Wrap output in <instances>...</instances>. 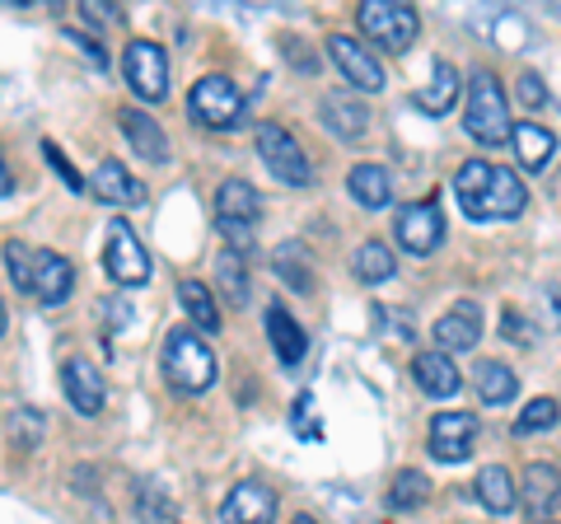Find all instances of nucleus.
Segmentation results:
<instances>
[{"label":"nucleus","mask_w":561,"mask_h":524,"mask_svg":"<svg viewBox=\"0 0 561 524\" xmlns=\"http://www.w3.org/2000/svg\"><path fill=\"white\" fill-rule=\"evenodd\" d=\"M454 197H459L468 220H515L529 206V187L515 169H491L482 160H468L454 173Z\"/></svg>","instance_id":"obj_1"},{"label":"nucleus","mask_w":561,"mask_h":524,"mask_svg":"<svg viewBox=\"0 0 561 524\" xmlns=\"http://www.w3.org/2000/svg\"><path fill=\"white\" fill-rule=\"evenodd\" d=\"M164 379L179 394H206L216 384V352L197 328H169L164 333Z\"/></svg>","instance_id":"obj_2"},{"label":"nucleus","mask_w":561,"mask_h":524,"mask_svg":"<svg viewBox=\"0 0 561 524\" xmlns=\"http://www.w3.org/2000/svg\"><path fill=\"white\" fill-rule=\"evenodd\" d=\"M463 127L472 141H482V146H501L505 136H511V103H505V90H501V80L491 76V71H478L468 84V113H463Z\"/></svg>","instance_id":"obj_3"},{"label":"nucleus","mask_w":561,"mask_h":524,"mask_svg":"<svg viewBox=\"0 0 561 524\" xmlns=\"http://www.w3.org/2000/svg\"><path fill=\"white\" fill-rule=\"evenodd\" d=\"M360 29H365V38H375L383 52H408L416 43V33H421V20H416V10L412 5H402V0H365L360 5Z\"/></svg>","instance_id":"obj_4"},{"label":"nucleus","mask_w":561,"mask_h":524,"mask_svg":"<svg viewBox=\"0 0 561 524\" xmlns=\"http://www.w3.org/2000/svg\"><path fill=\"white\" fill-rule=\"evenodd\" d=\"M257 155H262V164L272 169L276 183H286V187H309L313 183V164H309L305 146L295 141L280 122H262L257 127Z\"/></svg>","instance_id":"obj_5"},{"label":"nucleus","mask_w":561,"mask_h":524,"mask_svg":"<svg viewBox=\"0 0 561 524\" xmlns=\"http://www.w3.org/2000/svg\"><path fill=\"white\" fill-rule=\"evenodd\" d=\"M187 109H192V117H197L202 127L230 132V127H239V117H243V94H239V84L230 76L216 71V76H202L197 84H192Z\"/></svg>","instance_id":"obj_6"},{"label":"nucleus","mask_w":561,"mask_h":524,"mask_svg":"<svg viewBox=\"0 0 561 524\" xmlns=\"http://www.w3.org/2000/svg\"><path fill=\"white\" fill-rule=\"evenodd\" d=\"M122 76H127L136 99H146V103L169 99V57H164L160 43L131 38L127 43V57H122Z\"/></svg>","instance_id":"obj_7"},{"label":"nucleus","mask_w":561,"mask_h":524,"mask_svg":"<svg viewBox=\"0 0 561 524\" xmlns=\"http://www.w3.org/2000/svg\"><path fill=\"white\" fill-rule=\"evenodd\" d=\"M103 272H108L117 286H146L150 282V253L122 216L108 225V239H103Z\"/></svg>","instance_id":"obj_8"},{"label":"nucleus","mask_w":561,"mask_h":524,"mask_svg":"<svg viewBox=\"0 0 561 524\" xmlns=\"http://www.w3.org/2000/svg\"><path fill=\"white\" fill-rule=\"evenodd\" d=\"M393 235H398V243H402L408 253L426 258V253H435V249L445 243V212L435 206V197H431V202L402 206L398 220H393Z\"/></svg>","instance_id":"obj_9"},{"label":"nucleus","mask_w":561,"mask_h":524,"mask_svg":"<svg viewBox=\"0 0 561 524\" xmlns=\"http://www.w3.org/2000/svg\"><path fill=\"white\" fill-rule=\"evenodd\" d=\"M328 52H332V61H337V71L351 80V90H360V94H379L383 90V66L356 38H346V33H332Z\"/></svg>","instance_id":"obj_10"},{"label":"nucleus","mask_w":561,"mask_h":524,"mask_svg":"<svg viewBox=\"0 0 561 524\" xmlns=\"http://www.w3.org/2000/svg\"><path fill=\"white\" fill-rule=\"evenodd\" d=\"M61 389H66L70 408H76L80 417H99L103 403H108L103 375L94 371V361H84V356H70V361L61 365Z\"/></svg>","instance_id":"obj_11"},{"label":"nucleus","mask_w":561,"mask_h":524,"mask_svg":"<svg viewBox=\"0 0 561 524\" xmlns=\"http://www.w3.org/2000/svg\"><path fill=\"white\" fill-rule=\"evenodd\" d=\"M472 435H478V417L472 412H440L431 422V454L440 464H463L472 449Z\"/></svg>","instance_id":"obj_12"},{"label":"nucleus","mask_w":561,"mask_h":524,"mask_svg":"<svg viewBox=\"0 0 561 524\" xmlns=\"http://www.w3.org/2000/svg\"><path fill=\"white\" fill-rule=\"evenodd\" d=\"M482 338V309L472 300H459L449 314H440L435 319V352H472Z\"/></svg>","instance_id":"obj_13"},{"label":"nucleus","mask_w":561,"mask_h":524,"mask_svg":"<svg viewBox=\"0 0 561 524\" xmlns=\"http://www.w3.org/2000/svg\"><path fill=\"white\" fill-rule=\"evenodd\" d=\"M225 524H272L276 520V492L262 482H239L220 505Z\"/></svg>","instance_id":"obj_14"},{"label":"nucleus","mask_w":561,"mask_h":524,"mask_svg":"<svg viewBox=\"0 0 561 524\" xmlns=\"http://www.w3.org/2000/svg\"><path fill=\"white\" fill-rule=\"evenodd\" d=\"M117 127L131 141V155H140V160H150V164H164L169 160V136H164V127L146 109H122L117 113Z\"/></svg>","instance_id":"obj_15"},{"label":"nucleus","mask_w":561,"mask_h":524,"mask_svg":"<svg viewBox=\"0 0 561 524\" xmlns=\"http://www.w3.org/2000/svg\"><path fill=\"white\" fill-rule=\"evenodd\" d=\"M70 291H76V267L61 253H33V295L43 305H66Z\"/></svg>","instance_id":"obj_16"},{"label":"nucleus","mask_w":561,"mask_h":524,"mask_svg":"<svg viewBox=\"0 0 561 524\" xmlns=\"http://www.w3.org/2000/svg\"><path fill=\"white\" fill-rule=\"evenodd\" d=\"M561 501V474H557V464H529L524 468V482H519V505L538 520H548V511Z\"/></svg>","instance_id":"obj_17"},{"label":"nucleus","mask_w":561,"mask_h":524,"mask_svg":"<svg viewBox=\"0 0 561 524\" xmlns=\"http://www.w3.org/2000/svg\"><path fill=\"white\" fill-rule=\"evenodd\" d=\"M412 375L421 384V394H431V398H454L463 389L459 365H454V356H445V352H421L412 361Z\"/></svg>","instance_id":"obj_18"},{"label":"nucleus","mask_w":561,"mask_h":524,"mask_svg":"<svg viewBox=\"0 0 561 524\" xmlns=\"http://www.w3.org/2000/svg\"><path fill=\"white\" fill-rule=\"evenodd\" d=\"M511 146H515V160L524 169L542 173L552 164V155H557V136L542 127V122H515V127H511Z\"/></svg>","instance_id":"obj_19"},{"label":"nucleus","mask_w":561,"mask_h":524,"mask_svg":"<svg viewBox=\"0 0 561 524\" xmlns=\"http://www.w3.org/2000/svg\"><path fill=\"white\" fill-rule=\"evenodd\" d=\"M90 187H94L99 202H113V206H140V202H146V187L131 179L122 160H103V164L94 169V183H90Z\"/></svg>","instance_id":"obj_20"},{"label":"nucleus","mask_w":561,"mask_h":524,"mask_svg":"<svg viewBox=\"0 0 561 524\" xmlns=\"http://www.w3.org/2000/svg\"><path fill=\"white\" fill-rule=\"evenodd\" d=\"M262 216V197L253 183L243 179H225L216 192V220H230V225H257Z\"/></svg>","instance_id":"obj_21"},{"label":"nucleus","mask_w":561,"mask_h":524,"mask_svg":"<svg viewBox=\"0 0 561 524\" xmlns=\"http://www.w3.org/2000/svg\"><path fill=\"white\" fill-rule=\"evenodd\" d=\"M346 192L365 212H383V206L393 202V179H389V169H379V164H356L346 173Z\"/></svg>","instance_id":"obj_22"},{"label":"nucleus","mask_w":561,"mask_h":524,"mask_svg":"<svg viewBox=\"0 0 561 524\" xmlns=\"http://www.w3.org/2000/svg\"><path fill=\"white\" fill-rule=\"evenodd\" d=\"M323 122L332 136H342V141H356L370 127V109L356 103V94H328L323 99Z\"/></svg>","instance_id":"obj_23"},{"label":"nucleus","mask_w":561,"mask_h":524,"mask_svg":"<svg viewBox=\"0 0 561 524\" xmlns=\"http://www.w3.org/2000/svg\"><path fill=\"white\" fill-rule=\"evenodd\" d=\"M478 501L486 505L491 515H511L515 505H519V482H515L511 468L486 464L482 474H478Z\"/></svg>","instance_id":"obj_24"},{"label":"nucleus","mask_w":561,"mask_h":524,"mask_svg":"<svg viewBox=\"0 0 561 524\" xmlns=\"http://www.w3.org/2000/svg\"><path fill=\"white\" fill-rule=\"evenodd\" d=\"M267 338H272V352L280 356V365H295V361H305L309 352V338H305V328L290 319L280 305L267 309Z\"/></svg>","instance_id":"obj_25"},{"label":"nucleus","mask_w":561,"mask_h":524,"mask_svg":"<svg viewBox=\"0 0 561 524\" xmlns=\"http://www.w3.org/2000/svg\"><path fill=\"white\" fill-rule=\"evenodd\" d=\"M472 384H478V398L486 408H505L519 394V379L505 361H482L478 371H472Z\"/></svg>","instance_id":"obj_26"},{"label":"nucleus","mask_w":561,"mask_h":524,"mask_svg":"<svg viewBox=\"0 0 561 524\" xmlns=\"http://www.w3.org/2000/svg\"><path fill=\"white\" fill-rule=\"evenodd\" d=\"M454 99H459V71H454L449 61H435V66H431V84H426V90H416L412 103H416L421 113L440 117V113L454 109Z\"/></svg>","instance_id":"obj_27"},{"label":"nucleus","mask_w":561,"mask_h":524,"mask_svg":"<svg viewBox=\"0 0 561 524\" xmlns=\"http://www.w3.org/2000/svg\"><path fill=\"white\" fill-rule=\"evenodd\" d=\"M351 272H356V282H365V286L389 282V276H393V249H389V243H379V239L360 243L356 258H351Z\"/></svg>","instance_id":"obj_28"},{"label":"nucleus","mask_w":561,"mask_h":524,"mask_svg":"<svg viewBox=\"0 0 561 524\" xmlns=\"http://www.w3.org/2000/svg\"><path fill=\"white\" fill-rule=\"evenodd\" d=\"M179 300L187 309V319L197 323V333H220V305L202 282H183L179 286Z\"/></svg>","instance_id":"obj_29"},{"label":"nucleus","mask_w":561,"mask_h":524,"mask_svg":"<svg viewBox=\"0 0 561 524\" xmlns=\"http://www.w3.org/2000/svg\"><path fill=\"white\" fill-rule=\"evenodd\" d=\"M431 501V478L421 468H402L389 482V511H421Z\"/></svg>","instance_id":"obj_30"},{"label":"nucleus","mask_w":561,"mask_h":524,"mask_svg":"<svg viewBox=\"0 0 561 524\" xmlns=\"http://www.w3.org/2000/svg\"><path fill=\"white\" fill-rule=\"evenodd\" d=\"M216 282H220V291H225V300L243 305V295H249V272H243V258H239V253H220Z\"/></svg>","instance_id":"obj_31"},{"label":"nucleus","mask_w":561,"mask_h":524,"mask_svg":"<svg viewBox=\"0 0 561 524\" xmlns=\"http://www.w3.org/2000/svg\"><path fill=\"white\" fill-rule=\"evenodd\" d=\"M5 272H10V282L20 295H33V249L20 239H10L5 243Z\"/></svg>","instance_id":"obj_32"},{"label":"nucleus","mask_w":561,"mask_h":524,"mask_svg":"<svg viewBox=\"0 0 561 524\" xmlns=\"http://www.w3.org/2000/svg\"><path fill=\"white\" fill-rule=\"evenodd\" d=\"M305 267H309V262H305V249H300V243H286V249L276 253V276H280V282H286L290 291H309V286H313Z\"/></svg>","instance_id":"obj_33"},{"label":"nucleus","mask_w":561,"mask_h":524,"mask_svg":"<svg viewBox=\"0 0 561 524\" xmlns=\"http://www.w3.org/2000/svg\"><path fill=\"white\" fill-rule=\"evenodd\" d=\"M557 398H534L529 408L519 412V422H515V431L519 435H534V431H548V426H557Z\"/></svg>","instance_id":"obj_34"},{"label":"nucleus","mask_w":561,"mask_h":524,"mask_svg":"<svg viewBox=\"0 0 561 524\" xmlns=\"http://www.w3.org/2000/svg\"><path fill=\"white\" fill-rule=\"evenodd\" d=\"M290 426H295V435H300V441H323V426H319V417H313V394H300V398H295Z\"/></svg>","instance_id":"obj_35"},{"label":"nucleus","mask_w":561,"mask_h":524,"mask_svg":"<svg viewBox=\"0 0 561 524\" xmlns=\"http://www.w3.org/2000/svg\"><path fill=\"white\" fill-rule=\"evenodd\" d=\"M10 435L20 441V449H33L43 441V412L38 408H20L14 412V422H10Z\"/></svg>","instance_id":"obj_36"},{"label":"nucleus","mask_w":561,"mask_h":524,"mask_svg":"<svg viewBox=\"0 0 561 524\" xmlns=\"http://www.w3.org/2000/svg\"><path fill=\"white\" fill-rule=\"evenodd\" d=\"M501 338H505V342H519V346H534V342H538V328L524 319L519 309H505V314H501Z\"/></svg>","instance_id":"obj_37"},{"label":"nucleus","mask_w":561,"mask_h":524,"mask_svg":"<svg viewBox=\"0 0 561 524\" xmlns=\"http://www.w3.org/2000/svg\"><path fill=\"white\" fill-rule=\"evenodd\" d=\"M43 155H47V164H51V173L70 187V192H84V179L76 173V164L66 160V150H57V141H43Z\"/></svg>","instance_id":"obj_38"},{"label":"nucleus","mask_w":561,"mask_h":524,"mask_svg":"<svg viewBox=\"0 0 561 524\" xmlns=\"http://www.w3.org/2000/svg\"><path fill=\"white\" fill-rule=\"evenodd\" d=\"M66 43H76V47L84 52V57H90V61L99 66V71H103V66H108V52H103V43H99V38H90V33H80V29H66Z\"/></svg>","instance_id":"obj_39"},{"label":"nucleus","mask_w":561,"mask_h":524,"mask_svg":"<svg viewBox=\"0 0 561 524\" xmlns=\"http://www.w3.org/2000/svg\"><path fill=\"white\" fill-rule=\"evenodd\" d=\"M519 103H524V109H542V103H548V90H542V80L534 71L519 76Z\"/></svg>","instance_id":"obj_40"},{"label":"nucleus","mask_w":561,"mask_h":524,"mask_svg":"<svg viewBox=\"0 0 561 524\" xmlns=\"http://www.w3.org/2000/svg\"><path fill=\"white\" fill-rule=\"evenodd\" d=\"M80 14H84L90 24H117V20H122V10H117V5H108V0H84Z\"/></svg>","instance_id":"obj_41"},{"label":"nucleus","mask_w":561,"mask_h":524,"mask_svg":"<svg viewBox=\"0 0 561 524\" xmlns=\"http://www.w3.org/2000/svg\"><path fill=\"white\" fill-rule=\"evenodd\" d=\"M169 511H173V505H164V497L154 492V487H146V497H140V520H146V524H160Z\"/></svg>","instance_id":"obj_42"},{"label":"nucleus","mask_w":561,"mask_h":524,"mask_svg":"<svg viewBox=\"0 0 561 524\" xmlns=\"http://www.w3.org/2000/svg\"><path fill=\"white\" fill-rule=\"evenodd\" d=\"M216 225H220V235L230 239V249H234V253H239V249H243V253L253 249V225H230V220H216Z\"/></svg>","instance_id":"obj_43"},{"label":"nucleus","mask_w":561,"mask_h":524,"mask_svg":"<svg viewBox=\"0 0 561 524\" xmlns=\"http://www.w3.org/2000/svg\"><path fill=\"white\" fill-rule=\"evenodd\" d=\"M14 187V179H10V169H5V155H0V197Z\"/></svg>","instance_id":"obj_44"},{"label":"nucleus","mask_w":561,"mask_h":524,"mask_svg":"<svg viewBox=\"0 0 561 524\" xmlns=\"http://www.w3.org/2000/svg\"><path fill=\"white\" fill-rule=\"evenodd\" d=\"M290 524H319V520H313V515H295Z\"/></svg>","instance_id":"obj_45"},{"label":"nucleus","mask_w":561,"mask_h":524,"mask_svg":"<svg viewBox=\"0 0 561 524\" xmlns=\"http://www.w3.org/2000/svg\"><path fill=\"white\" fill-rule=\"evenodd\" d=\"M0 333H5V305H0Z\"/></svg>","instance_id":"obj_46"},{"label":"nucleus","mask_w":561,"mask_h":524,"mask_svg":"<svg viewBox=\"0 0 561 524\" xmlns=\"http://www.w3.org/2000/svg\"><path fill=\"white\" fill-rule=\"evenodd\" d=\"M538 524H552V520H538Z\"/></svg>","instance_id":"obj_47"}]
</instances>
